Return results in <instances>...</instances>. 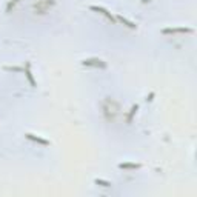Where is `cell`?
I'll use <instances>...</instances> for the list:
<instances>
[{"label": "cell", "mask_w": 197, "mask_h": 197, "mask_svg": "<svg viewBox=\"0 0 197 197\" xmlns=\"http://www.w3.org/2000/svg\"><path fill=\"white\" fill-rule=\"evenodd\" d=\"M26 139H29V140H32V142H37V143H40V145H45V146H48V145H49V142H48V140L40 139V137H35V136H34V134H31V133L26 134Z\"/></svg>", "instance_id": "4"}, {"label": "cell", "mask_w": 197, "mask_h": 197, "mask_svg": "<svg viewBox=\"0 0 197 197\" xmlns=\"http://www.w3.org/2000/svg\"><path fill=\"white\" fill-rule=\"evenodd\" d=\"M119 166L122 169H137V168H140V165H137V163H120Z\"/></svg>", "instance_id": "7"}, {"label": "cell", "mask_w": 197, "mask_h": 197, "mask_svg": "<svg viewBox=\"0 0 197 197\" xmlns=\"http://www.w3.org/2000/svg\"><path fill=\"white\" fill-rule=\"evenodd\" d=\"M96 183H100V185H103V186H109L111 185V182H103V180H96Z\"/></svg>", "instance_id": "9"}, {"label": "cell", "mask_w": 197, "mask_h": 197, "mask_svg": "<svg viewBox=\"0 0 197 197\" xmlns=\"http://www.w3.org/2000/svg\"><path fill=\"white\" fill-rule=\"evenodd\" d=\"M25 74H26V77H28L29 83H31L32 86H35V80H34V78H32V74H31V65H29V63L26 65V71H25Z\"/></svg>", "instance_id": "5"}, {"label": "cell", "mask_w": 197, "mask_h": 197, "mask_svg": "<svg viewBox=\"0 0 197 197\" xmlns=\"http://www.w3.org/2000/svg\"><path fill=\"white\" fill-rule=\"evenodd\" d=\"M117 20H119V22H122L125 26H128V28H136V23H133V22H129V20H126L125 17H122V16H119V17H117Z\"/></svg>", "instance_id": "6"}, {"label": "cell", "mask_w": 197, "mask_h": 197, "mask_svg": "<svg viewBox=\"0 0 197 197\" xmlns=\"http://www.w3.org/2000/svg\"><path fill=\"white\" fill-rule=\"evenodd\" d=\"M83 65L86 66H100V68H105L106 66V63L100 59H88V60H83Z\"/></svg>", "instance_id": "2"}, {"label": "cell", "mask_w": 197, "mask_h": 197, "mask_svg": "<svg viewBox=\"0 0 197 197\" xmlns=\"http://www.w3.org/2000/svg\"><path fill=\"white\" fill-rule=\"evenodd\" d=\"M146 2H149V0H143V3H146Z\"/></svg>", "instance_id": "10"}, {"label": "cell", "mask_w": 197, "mask_h": 197, "mask_svg": "<svg viewBox=\"0 0 197 197\" xmlns=\"http://www.w3.org/2000/svg\"><path fill=\"white\" fill-rule=\"evenodd\" d=\"M19 2H20V0H11V2H8V5H6V11L9 12V11H11V8H14Z\"/></svg>", "instance_id": "8"}, {"label": "cell", "mask_w": 197, "mask_h": 197, "mask_svg": "<svg viewBox=\"0 0 197 197\" xmlns=\"http://www.w3.org/2000/svg\"><path fill=\"white\" fill-rule=\"evenodd\" d=\"M185 34V32H192V29L189 28H173V29H163V34Z\"/></svg>", "instance_id": "3"}, {"label": "cell", "mask_w": 197, "mask_h": 197, "mask_svg": "<svg viewBox=\"0 0 197 197\" xmlns=\"http://www.w3.org/2000/svg\"><path fill=\"white\" fill-rule=\"evenodd\" d=\"M89 9L91 11H96V12H99V14H102V16H105L108 20H111V22H115V19H114V16L111 14V12L106 9V8H103V6H89Z\"/></svg>", "instance_id": "1"}]
</instances>
